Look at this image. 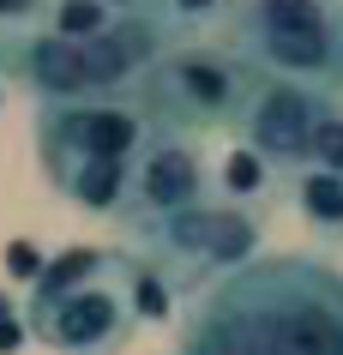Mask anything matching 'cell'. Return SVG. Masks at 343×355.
I'll return each instance as SVG.
<instances>
[{
    "label": "cell",
    "mask_w": 343,
    "mask_h": 355,
    "mask_svg": "<svg viewBox=\"0 0 343 355\" xmlns=\"http://www.w3.org/2000/svg\"><path fill=\"white\" fill-rule=\"evenodd\" d=\"M313 163L319 168H337L343 175V109L325 121V132H319V150H313Z\"/></svg>",
    "instance_id": "cell-15"
},
{
    "label": "cell",
    "mask_w": 343,
    "mask_h": 355,
    "mask_svg": "<svg viewBox=\"0 0 343 355\" xmlns=\"http://www.w3.org/2000/svg\"><path fill=\"white\" fill-rule=\"evenodd\" d=\"M217 37L253 73L343 103V0H223Z\"/></svg>",
    "instance_id": "cell-3"
},
{
    "label": "cell",
    "mask_w": 343,
    "mask_h": 355,
    "mask_svg": "<svg viewBox=\"0 0 343 355\" xmlns=\"http://www.w3.org/2000/svg\"><path fill=\"white\" fill-rule=\"evenodd\" d=\"M49 0H0V37H19V31H37Z\"/></svg>",
    "instance_id": "cell-14"
},
{
    "label": "cell",
    "mask_w": 343,
    "mask_h": 355,
    "mask_svg": "<svg viewBox=\"0 0 343 355\" xmlns=\"http://www.w3.org/2000/svg\"><path fill=\"white\" fill-rule=\"evenodd\" d=\"M133 247L175 283V295H199L211 283H223L229 271H241V265L259 259V247H265V217L253 205H235L223 193H211L205 205L181 211L175 223L151 229V235L133 241Z\"/></svg>",
    "instance_id": "cell-5"
},
{
    "label": "cell",
    "mask_w": 343,
    "mask_h": 355,
    "mask_svg": "<svg viewBox=\"0 0 343 355\" xmlns=\"http://www.w3.org/2000/svg\"><path fill=\"white\" fill-rule=\"evenodd\" d=\"M277 187H283V175H277V168H265L247 145H235V150H229L223 175H217V193H223V199H235V205H253V211L265 205Z\"/></svg>",
    "instance_id": "cell-12"
},
{
    "label": "cell",
    "mask_w": 343,
    "mask_h": 355,
    "mask_svg": "<svg viewBox=\"0 0 343 355\" xmlns=\"http://www.w3.org/2000/svg\"><path fill=\"white\" fill-rule=\"evenodd\" d=\"M24 325H30V337L42 349H55V355H121L139 319H133L121 283H114V265H109V277L78 283V289H55V295L30 289Z\"/></svg>",
    "instance_id": "cell-9"
},
{
    "label": "cell",
    "mask_w": 343,
    "mask_h": 355,
    "mask_svg": "<svg viewBox=\"0 0 343 355\" xmlns=\"http://www.w3.org/2000/svg\"><path fill=\"white\" fill-rule=\"evenodd\" d=\"M127 175H133V163H78L73 175L55 181V193L67 205L91 211V217H121V205H127Z\"/></svg>",
    "instance_id": "cell-10"
},
{
    "label": "cell",
    "mask_w": 343,
    "mask_h": 355,
    "mask_svg": "<svg viewBox=\"0 0 343 355\" xmlns=\"http://www.w3.org/2000/svg\"><path fill=\"white\" fill-rule=\"evenodd\" d=\"M289 193H295V211L307 217V229H313V235L343 241V175H337V168L307 163L301 175L289 181Z\"/></svg>",
    "instance_id": "cell-11"
},
{
    "label": "cell",
    "mask_w": 343,
    "mask_h": 355,
    "mask_svg": "<svg viewBox=\"0 0 343 355\" xmlns=\"http://www.w3.org/2000/svg\"><path fill=\"white\" fill-rule=\"evenodd\" d=\"M151 139V121L133 96H85V103H37V163L55 187L78 163H133Z\"/></svg>",
    "instance_id": "cell-6"
},
{
    "label": "cell",
    "mask_w": 343,
    "mask_h": 355,
    "mask_svg": "<svg viewBox=\"0 0 343 355\" xmlns=\"http://www.w3.org/2000/svg\"><path fill=\"white\" fill-rule=\"evenodd\" d=\"M109 12H151V19H169V0H96Z\"/></svg>",
    "instance_id": "cell-16"
},
{
    "label": "cell",
    "mask_w": 343,
    "mask_h": 355,
    "mask_svg": "<svg viewBox=\"0 0 343 355\" xmlns=\"http://www.w3.org/2000/svg\"><path fill=\"white\" fill-rule=\"evenodd\" d=\"M6 313H12V307H6V295H0V325H6Z\"/></svg>",
    "instance_id": "cell-17"
},
{
    "label": "cell",
    "mask_w": 343,
    "mask_h": 355,
    "mask_svg": "<svg viewBox=\"0 0 343 355\" xmlns=\"http://www.w3.org/2000/svg\"><path fill=\"white\" fill-rule=\"evenodd\" d=\"M217 193V168L205 157V139H187V132H163L151 127L145 150L133 157V175H127V205L114 223L127 229L133 241H145L151 229L175 223L181 211L205 205Z\"/></svg>",
    "instance_id": "cell-7"
},
{
    "label": "cell",
    "mask_w": 343,
    "mask_h": 355,
    "mask_svg": "<svg viewBox=\"0 0 343 355\" xmlns=\"http://www.w3.org/2000/svg\"><path fill=\"white\" fill-rule=\"evenodd\" d=\"M181 37L169 19L121 12L103 37H55L49 24L0 37V78H12L37 103H85V96H133L151 60Z\"/></svg>",
    "instance_id": "cell-2"
},
{
    "label": "cell",
    "mask_w": 343,
    "mask_h": 355,
    "mask_svg": "<svg viewBox=\"0 0 343 355\" xmlns=\"http://www.w3.org/2000/svg\"><path fill=\"white\" fill-rule=\"evenodd\" d=\"M253 67L223 37H175L163 55L151 60V73L139 78L133 103L145 109V121L163 132H187V139H217L235 132L241 103L253 91Z\"/></svg>",
    "instance_id": "cell-4"
},
{
    "label": "cell",
    "mask_w": 343,
    "mask_h": 355,
    "mask_svg": "<svg viewBox=\"0 0 343 355\" xmlns=\"http://www.w3.org/2000/svg\"><path fill=\"white\" fill-rule=\"evenodd\" d=\"M175 355H343V271L319 253H259L199 289Z\"/></svg>",
    "instance_id": "cell-1"
},
{
    "label": "cell",
    "mask_w": 343,
    "mask_h": 355,
    "mask_svg": "<svg viewBox=\"0 0 343 355\" xmlns=\"http://www.w3.org/2000/svg\"><path fill=\"white\" fill-rule=\"evenodd\" d=\"M223 19V0H169V24L181 37H199L205 24Z\"/></svg>",
    "instance_id": "cell-13"
},
{
    "label": "cell",
    "mask_w": 343,
    "mask_h": 355,
    "mask_svg": "<svg viewBox=\"0 0 343 355\" xmlns=\"http://www.w3.org/2000/svg\"><path fill=\"white\" fill-rule=\"evenodd\" d=\"M337 109L343 103L307 91V85H289V78L259 73L253 91H247V103H241V121H235V145H247L265 168H277L283 181H295V175L313 163L319 132H325V121H331Z\"/></svg>",
    "instance_id": "cell-8"
}]
</instances>
